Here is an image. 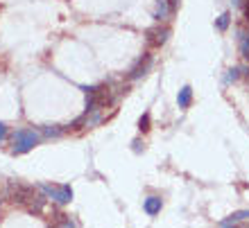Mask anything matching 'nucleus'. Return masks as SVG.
<instances>
[{
  "label": "nucleus",
  "instance_id": "nucleus-9",
  "mask_svg": "<svg viewBox=\"0 0 249 228\" xmlns=\"http://www.w3.org/2000/svg\"><path fill=\"white\" fill-rule=\"evenodd\" d=\"M50 228H77V224H75V219H71L68 215H57Z\"/></svg>",
  "mask_w": 249,
  "mask_h": 228
},
{
  "label": "nucleus",
  "instance_id": "nucleus-8",
  "mask_svg": "<svg viewBox=\"0 0 249 228\" xmlns=\"http://www.w3.org/2000/svg\"><path fill=\"white\" fill-rule=\"evenodd\" d=\"M177 104H179V109H188V106L193 104V88H190V86H184V88L179 91Z\"/></svg>",
  "mask_w": 249,
  "mask_h": 228
},
{
  "label": "nucleus",
  "instance_id": "nucleus-6",
  "mask_svg": "<svg viewBox=\"0 0 249 228\" xmlns=\"http://www.w3.org/2000/svg\"><path fill=\"white\" fill-rule=\"evenodd\" d=\"M161 208H163V199H161V196H147V199L143 201V210L150 217L159 215V212H161Z\"/></svg>",
  "mask_w": 249,
  "mask_h": 228
},
{
  "label": "nucleus",
  "instance_id": "nucleus-10",
  "mask_svg": "<svg viewBox=\"0 0 249 228\" xmlns=\"http://www.w3.org/2000/svg\"><path fill=\"white\" fill-rule=\"evenodd\" d=\"M240 34V54L245 61H249V32H238Z\"/></svg>",
  "mask_w": 249,
  "mask_h": 228
},
{
  "label": "nucleus",
  "instance_id": "nucleus-21",
  "mask_svg": "<svg viewBox=\"0 0 249 228\" xmlns=\"http://www.w3.org/2000/svg\"><path fill=\"white\" fill-rule=\"evenodd\" d=\"M245 72H247V79H249V70H245Z\"/></svg>",
  "mask_w": 249,
  "mask_h": 228
},
{
  "label": "nucleus",
  "instance_id": "nucleus-11",
  "mask_svg": "<svg viewBox=\"0 0 249 228\" xmlns=\"http://www.w3.org/2000/svg\"><path fill=\"white\" fill-rule=\"evenodd\" d=\"M229 25H231V14H229V12H224L222 16H220V18L215 20V27L220 30V32H227V30H229Z\"/></svg>",
  "mask_w": 249,
  "mask_h": 228
},
{
  "label": "nucleus",
  "instance_id": "nucleus-17",
  "mask_svg": "<svg viewBox=\"0 0 249 228\" xmlns=\"http://www.w3.org/2000/svg\"><path fill=\"white\" fill-rule=\"evenodd\" d=\"M165 2H168V5H170V9L175 12V9L179 7V2H181V0H165Z\"/></svg>",
  "mask_w": 249,
  "mask_h": 228
},
{
  "label": "nucleus",
  "instance_id": "nucleus-14",
  "mask_svg": "<svg viewBox=\"0 0 249 228\" xmlns=\"http://www.w3.org/2000/svg\"><path fill=\"white\" fill-rule=\"evenodd\" d=\"M138 129L143 131H150V113H143V115H141V120H138Z\"/></svg>",
  "mask_w": 249,
  "mask_h": 228
},
{
  "label": "nucleus",
  "instance_id": "nucleus-15",
  "mask_svg": "<svg viewBox=\"0 0 249 228\" xmlns=\"http://www.w3.org/2000/svg\"><path fill=\"white\" fill-rule=\"evenodd\" d=\"M240 9H243V14H245V20H249V0H245Z\"/></svg>",
  "mask_w": 249,
  "mask_h": 228
},
{
  "label": "nucleus",
  "instance_id": "nucleus-3",
  "mask_svg": "<svg viewBox=\"0 0 249 228\" xmlns=\"http://www.w3.org/2000/svg\"><path fill=\"white\" fill-rule=\"evenodd\" d=\"M39 190L48 196V199H53V201L61 203V206H66V203L72 201V188L71 185H48V183H41Z\"/></svg>",
  "mask_w": 249,
  "mask_h": 228
},
{
  "label": "nucleus",
  "instance_id": "nucleus-19",
  "mask_svg": "<svg viewBox=\"0 0 249 228\" xmlns=\"http://www.w3.org/2000/svg\"><path fill=\"white\" fill-rule=\"evenodd\" d=\"M131 145H134V151H141V140H134Z\"/></svg>",
  "mask_w": 249,
  "mask_h": 228
},
{
  "label": "nucleus",
  "instance_id": "nucleus-12",
  "mask_svg": "<svg viewBox=\"0 0 249 228\" xmlns=\"http://www.w3.org/2000/svg\"><path fill=\"white\" fill-rule=\"evenodd\" d=\"M43 136L46 138H59V136H64V129H61V127H43Z\"/></svg>",
  "mask_w": 249,
  "mask_h": 228
},
{
  "label": "nucleus",
  "instance_id": "nucleus-1",
  "mask_svg": "<svg viewBox=\"0 0 249 228\" xmlns=\"http://www.w3.org/2000/svg\"><path fill=\"white\" fill-rule=\"evenodd\" d=\"M7 196H9V201L25 206L30 212H41L43 206H46V196L36 195V190L32 185H23V183H9Z\"/></svg>",
  "mask_w": 249,
  "mask_h": 228
},
{
  "label": "nucleus",
  "instance_id": "nucleus-2",
  "mask_svg": "<svg viewBox=\"0 0 249 228\" xmlns=\"http://www.w3.org/2000/svg\"><path fill=\"white\" fill-rule=\"evenodd\" d=\"M39 140L41 136L34 129H16L12 133V143H14L12 151L14 154H27L30 149H34L39 145Z\"/></svg>",
  "mask_w": 249,
  "mask_h": 228
},
{
  "label": "nucleus",
  "instance_id": "nucleus-13",
  "mask_svg": "<svg viewBox=\"0 0 249 228\" xmlns=\"http://www.w3.org/2000/svg\"><path fill=\"white\" fill-rule=\"evenodd\" d=\"M240 68H229L227 70V75H224V84H231V81H236V79H240Z\"/></svg>",
  "mask_w": 249,
  "mask_h": 228
},
{
  "label": "nucleus",
  "instance_id": "nucleus-4",
  "mask_svg": "<svg viewBox=\"0 0 249 228\" xmlns=\"http://www.w3.org/2000/svg\"><path fill=\"white\" fill-rule=\"evenodd\" d=\"M152 64H154L152 54H150V52H145L143 57H138V59H136V64H134V65L129 68V75H127V79H129V81H136V79L145 77V75L150 72Z\"/></svg>",
  "mask_w": 249,
  "mask_h": 228
},
{
  "label": "nucleus",
  "instance_id": "nucleus-7",
  "mask_svg": "<svg viewBox=\"0 0 249 228\" xmlns=\"http://www.w3.org/2000/svg\"><path fill=\"white\" fill-rule=\"evenodd\" d=\"M170 14H172L170 5H168L165 0H159V2H157V9H154V20H157V23H163V20L170 18Z\"/></svg>",
  "mask_w": 249,
  "mask_h": 228
},
{
  "label": "nucleus",
  "instance_id": "nucleus-16",
  "mask_svg": "<svg viewBox=\"0 0 249 228\" xmlns=\"http://www.w3.org/2000/svg\"><path fill=\"white\" fill-rule=\"evenodd\" d=\"M5 138H7V127H5L2 122H0V143H2Z\"/></svg>",
  "mask_w": 249,
  "mask_h": 228
},
{
  "label": "nucleus",
  "instance_id": "nucleus-20",
  "mask_svg": "<svg viewBox=\"0 0 249 228\" xmlns=\"http://www.w3.org/2000/svg\"><path fill=\"white\" fill-rule=\"evenodd\" d=\"M231 2H233V7H243L245 0H231Z\"/></svg>",
  "mask_w": 249,
  "mask_h": 228
},
{
  "label": "nucleus",
  "instance_id": "nucleus-18",
  "mask_svg": "<svg viewBox=\"0 0 249 228\" xmlns=\"http://www.w3.org/2000/svg\"><path fill=\"white\" fill-rule=\"evenodd\" d=\"M220 228H238V226H236V224H229V222H222V226H220Z\"/></svg>",
  "mask_w": 249,
  "mask_h": 228
},
{
  "label": "nucleus",
  "instance_id": "nucleus-5",
  "mask_svg": "<svg viewBox=\"0 0 249 228\" xmlns=\"http://www.w3.org/2000/svg\"><path fill=\"white\" fill-rule=\"evenodd\" d=\"M168 36H170V27L159 23V25H154V27H150V30H147L145 41H147V46H150V48H161V46H165Z\"/></svg>",
  "mask_w": 249,
  "mask_h": 228
}]
</instances>
